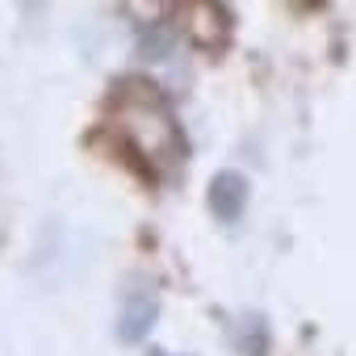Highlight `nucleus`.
<instances>
[{
	"instance_id": "obj_1",
	"label": "nucleus",
	"mask_w": 356,
	"mask_h": 356,
	"mask_svg": "<svg viewBox=\"0 0 356 356\" xmlns=\"http://www.w3.org/2000/svg\"><path fill=\"white\" fill-rule=\"evenodd\" d=\"M105 126L118 138V147L151 176L172 172L185 163V130L176 118L168 92L151 76H118L105 92Z\"/></svg>"
},
{
	"instance_id": "obj_2",
	"label": "nucleus",
	"mask_w": 356,
	"mask_h": 356,
	"mask_svg": "<svg viewBox=\"0 0 356 356\" xmlns=\"http://www.w3.org/2000/svg\"><path fill=\"white\" fill-rule=\"evenodd\" d=\"M181 26H185V38L206 51V55H218L227 51L231 34H235V17L227 5H214V0H202V5H189L181 13Z\"/></svg>"
},
{
	"instance_id": "obj_3",
	"label": "nucleus",
	"mask_w": 356,
	"mask_h": 356,
	"mask_svg": "<svg viewBox=\"0 0 356 356\" xmlns=\"http://www.w3.org/2000/svg\"><path fill=\"white\" fill-rule=\"evenodd\" d=\"M159 323V293L147 289V285H134L130 293H122V306H118V343H143L151 335V327Z\"/></svg>"
},
{
	"instance_id": "obj_4",
	"label": "nucleus",
	"mask_w": 356,
	"mask_h": 356,
	"mask_svg": "<svg viewBox=\"0 0 356 356\" xmlns=\"http://www.w3.org/2000/svg\"><path fill=\"white\" fill-rule=\"evenodd\" d=\"M248 202H252V185H248V176H243V172L222 168V172L210 176V185H206V206H210V214H214L218 222L235 227V222L243 218Z\"/></svg>"
},
{
	"instance_id": "obj_5",
	"label": "nucleus",
	"mask_w": 356,
	"mask_h": 356,
	"mask_svg": "<svg viewBox=\"0 0 356 356\" xmlns=\"http://www.w3.org/2000/svg\"><path fill=\"white\" fill-rule=\"evenodd\" d=\"M176 47V22H172V9H159V17L134 26V55L147 59V63H159L168 59Z\"/></svg>"
},
{
	"instance_id": "obj_6",
	"label": "nucleus",
	"mask_w": 356,
	"mask_h": 356,
	"mask_svg": "<svg viewBox=\"0 0 356 356\" xmlns=\"http://www.w3.org/2000/svg\"><path fill=\"white\" fill-rule=\"evenodd\" d=\"M231 343L239 356H268L273 352V327L260 310H243L231 318Z\"/></svg>"
},
{
	"instance_id": "obj_7",
	"label": "nucleus",
	"mask_w": 356,
	"mask_h": 356,
	"mask_svg": "<svg viewBox=\"0 0 356 356\" xmlns=\"http://www.w3.org/2000/svg\"><path fill=\"white\" fill-rule=\"evenodd\" d=\"M147 356H176V352H168V348H147Z\"/></svg>"
}]
</instances>
